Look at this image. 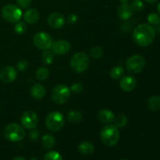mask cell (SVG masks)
Returning a JSON list of instances; mask_svg holds the SVG:
<instances>
[{"label": "cell", "instance_id": "obj_35", "mask_svg": "<svg viewBox=\"0 0 160 160\" xmlns=\"http://www.w3.org/2000/svg\"><path fill=\"white\" fill-rule=\"evenodd\" d=\"M78 20V17L75 14H70L67 18V22L69 24H74Z\"/></svg>", "mask_w": 160, "mask_h": 160}, {"label": "cell", "instance_id": "obj_33", "mask_svg": "<svg viewBox=\"0 0 160 160\" xmlns=\"http://www.w3.org/2000/svg\"><path fill=\"white\" fill-rule=\"evenodd\" d=\"M17 67L20 71H26L29 67V62L25 59H22L17 62Z\"/></svg>", "mask_w": 160, "mask_h": 160}, {"label": "cell", "instance_id": "obj_14", "mask_svg": "<svg viewBox=\"0 0 160 160\" xmlns=\"http://www.w3.org/2000/svg\"><path fill=\"white\" fill-rule=\"evenodd\" d=\"M120 88L123 91L126 92H130L134 90L136 87L135 78L132 76L122 77L120 82Z\"/></svg>", "mask_w": 160, "mask_h": 160}, {"label": "cell", "instance_id": "obj_24", "mask_svg": "<svg viewBox=\"0 0 160 160\" xmlns=\"http://www.w3.org/2000/svg\"><path fill=\"white\" fill-rule=\"evenodd\" d=\"M41 59H42V62L45 65H50L54 59V53L52 52V51H49L48 49L45 50L42 54Z\"/></svg>", "mask_w": 160, "mask_h": 160}, {"label": "cell", "instance_id": "obj_20", "mask_svg": "<svg viewBox=\"0 0 160 160\" xmlns=\"http://www.w3.org/2000/svg\"><path fill=\"white\" fill-rule=\"evenodd\" d=\"M55 142H56L55 138L51 134H45L42 138V146L46 149L52 148L55 145Z\"/></svg>", "mask_w": 160, "mask_h": 160}, {"label": "cell", "instance_id": "obj_28", "mask_svg": "<svg viewBox=\"0 0 160 160\" xmlns=\"http://www.w3.org/2000/svg\"><path fill=\"white\" fill-rule=\"evenodd\" d=\"M104 54V50L102 47L100 46H95L92 48L90 51V55L92 58L94 59H98L101 58Z\"/></svg>", "mask_w": 160, "mask_h": 160}, {"label": "cell", "instance_id": "obj_7", "mask_svg": "<svg viewBox=\"0 0 160 160\" xmlns=\"http://www.w3.org/2000/svg\"><path fill=\"white\" fill-rule=\"evenodd\" d=\"M52 101L58 105L67 102L70 97V89L65 84H58L52 91Z\"/></svg>", "mask_w": 160, "mask_h": 160}, {"label": "cell", "instance_id": "obj_12", "mask_svg": "<svg viewBox=\"0 0 160 160\" xmlns=\"http://www.w3.org/2000/svg\"><path fill=\"white\" fill-rule=\"evenodd\" d=\"M47 23L53 29H60L65 24L66 20L60 12H52L47 18Z\"/></svg>", "mask_w": 160, "mask_h": 160}, {"label": "cell", "instance_id": "obj_4", "mask_svg": "<svg viewBox=\"0 0 160 160\" xmlns=\"http://www.w3.org/2000/svg\"><path fill=\"white\" fill-rule=\"evenodd\" d=\"M88 66L89 58L85 52H80L75 53L70 59V67L76 73H83L87 70Z\"/></svg>", "mask_w": 160, "mask_h": 160}, {"label": "cell", "instance_id": "obj_27", "mask_svg": "<svg viewBox=\"0 0 160 160\" xmlns=\"http://www.w3.org/2000/svg\"><path fill=\"white\" fill-rule=\"evenodd\" d=\"M130 7L131 8L133 12H142L145 8L143 2L142 0H133L130 4Z\"/></svg>", "mask_w": 160, "mask_h": 160}, {"label": "cell", "instance_id": "obj_3", "mask_svg": "<svg viewBox=\"0 0 160 160\" xmlns=\"http://www.w3.org/2000/svg\"><path fill=\"white\" fill-rule=\"evenodd\" d=\"M3 134L7 140L12 142H17L23 140L26 134L23 127L18 123H12L5 128Z\"/></svg>", "mask_w": 160, "mask_h": 160}, {"label": "cell", "instance_id": "obj_43", "mask_svg": "<svg viewBox=\"0 0 160 160\" xmlns=\"http://www.w3.org/2000/svg\"><path fill=\"white\" fill-rule=\"evenodd\" d=\"M120 160H127V159H120Z\"/></svg>", "mask_w": 160, "mask_h": 160}, {"label": "cell", "instance_id": "obj_40", "mask_svg": "<svg viewBox=\"0 0 160 160\" xmlns=\"http://www.w3.org/2000/svg\"><path fill=\"white\" fill-rule=\"evenodd\" d=\"M157 11H158V12L160 14V2L157 5Z\"/></svg>", "mask_w": 160, "mask_h": 160}, {"label": "cell", "instance_id": "obj_16", "mask_svg": "<svg viewBox=\"0 0 160 160\" xmlns=\"http://www.w3.org/2000/svg\"><path fill=\"white\" fill-rule=\"evenodd\" d=\"M30 92L33 98L36 100H40L44 98L46 93V90L42 84H36L31 88Z\"/></svg>", "mask_w": 160, "mask_h": 160}, {"label": "cell", "instance_id": "obj_34", "mask_svg": "<svg viewBox=\"0 0 160 160\" xmlns=\"http://www.w3.org/2000/svg\"><path fill=\"white\" fill-rule=\"evenodd\" d=\"M18 6L22 9H27L31 6V0H17Z\"/></svg>", "mask_w": 160, "mask_h": 160}, {"label": "cell", "instance_id": "obj_19", "mask_svg": "<svg viewBox=\"0 0 160 160\" xmlns=\"http://www.w3.org/2000/svg\"><path fill=\"white\" fill-rule=\"evenodd\" d=\"M78 150L81 154L84 156H90L94 152L95 148H94L93 144L87 141H84L78 145Z\"/></svg>", "mask_w": 160, "mask_h": 160}, {"label": "cell", "instance_id": "obj_29", "mask_svg": "<svg viewBox=\"0 0 160 160\" xmlns=\"http://www.w3.org/2000/svg\"><path fill=\"white\" fill-rule=\"evenodd\" d=\"M44 160H63L62 156L56 151H50L44 156Z\"/></svg>", "mask_w": 160, "mask_h": 160}, {"label": "cell", "instance_id": "obj_1", "mask_svg": "<svg viewBox=\"0 0 160 160\" xmlns=\"http://www.w3.org/2000/svg\"><path fill=\"white\" fill-rule=\"evenodd\" d=\"M133 40L139 46L149 45L156 37V30L152 25L147 23L139 24L134 28L132 34Z\"/></svg>", "mask_w": 160, "mask_h": 160}, {"label": "cell", "instance_id": "obj_8", "mask_svg": "<svg viewBox=\"0 0 160 160\" xmlns=\"http://www.w3.org/2000/svg\"><path fill=\"white\" fill-rule=\"evenodd\" d=\"M145 67V59L141 55H134L126 61V68L132 73H139Z\"/></svg>", "mask_w": 160, "mask_h": 160}, {"label": "cell", "instance_id": "obj_21", "mask_svg": "<svg viewBox=\"0 0 160 160\" xmlns=\"http://www.w3.org/2000/svg\"><path fill=\"white\" fill-rule=\"evenodd\" d=\"M148 107L152 112H157L160 109V96L153 95L148 99Z\"/></svg>", "mask_w": 160, "mask_h": 160}, {"label": "cell", "instance_id": "obj_42", "mask_svg": "<svg viewBox=\"0 0 160 160\" xmlns=\"http://www.w3.org/2000/svg\"><path fill=\"white\" fill-rule=\"evenodd\" d=\"M30 160H38V159H36V158H31V159H30Z\"/></svg>", "mask_w": 160, "mask_h": 160}, {"label": "cell", "instance_id": "obj_2", "mask_svg": "<svg viewBox=\"0 0 160 160\" xmlns=\"http://www.w3.org/2000/svg\"><path fill=\"white\" fill-rule=\"evenodd\" d=\"M100 138L105 145L112 147L117 144L120 139V132L114 124H107L100 131Z\"/></svg>", "mask_w": 160, "mask_h": 160}, {"label": "cell", "instance_id": "obj_32", "mask_svg": "<svg viewBox=\"0 0 160 160\" xmlns=\"http://www.w3.org/2000/svg\"><path fill=\"white\" fill-rule=\"evenodd\" d=\"M83 89H84L83 84L80 82H77L72 84L70 87V92H73L74 94H80L81 92H82Z\"/></svg>", "mask_w": 160, "mask_h": 160}, {"label": "cell", "instance_id": "obj_30", "mask_svg": "<svg viewBox=\"0 0 160 160\" xmlns=\"http://www.w3.org/2000/svg\"><path fill=\"white\" fill-rule=\"evenodd\" d=\"M27 24L25 22H17L16 23L15 27H14V31H15V33L17 34H23L26 32L27 31Z\"/></svg>", "mask_w": 160, "mask_h": 160}, {"label": "cell", "instance_id": "obj_37", "mask_svg": "<svg viewBox=\"0 0 160 160\" xmlns=\"http://www.w3.org/2000/svg\"><path fill=\"white\" fill-rule=\"evenodd\" d=\"M129 1H130V0H120V3H121V5L128 4Z\"/></svg>", "mask_w": 160, "mask_h": 160}, {"label": "cell", "instance_id": "obj_11", "mask_svg": "<svg viewBox=\"0 0 160 160\" xmlns=\"http://www.w3.org/2000/svg\"><path fill=\"white\" fill-rule=\"evenodd\" d=\"M17 77V70L13 67L6 66L0 70V80L5 83L13 82Z\"/></svg>", "mask_w": 160, "mask_h": 160}, {"label": "cell", "instance_id": "obj_10", "mask_svg": "<svg viewBox=\"0 0 160 160\" xmlns=\"http://www.w3.org/2000/svg\"><path fill=\"white\" fill-rule=\"evenodd\" d=\"M20 122L25 128L32 130L37 127L38 123V117L34 111L27 110L22 114Z\"/></svg>", "mask_w": 160, "mask_h": 160}, {"label": "cell", "instance_id": "obj_13", "mask_svg": "<svg viewBox=\"0 0 160 160\" xmlns=\"http://www.w3.org/2000/svg\"><path fill=\"white\" fill-rule=\"evenodd\" d=\"M52 51L57 56H63L67 54L70 49V45L67 41L59 40L52 45Z\"/></svg>", "mask_w": 160, "mask_h": 160}, {"label": "cell", "instance_id": "obj_9", "mask_svg": "<svg viewBox=\"0 0 160 160\" xmlns=\"http://www.w3.org/2000/svg\"><path fill=\"white\" fill-rule=\"evenodd\" d=\"M33 42L34 45L40 50H48L52 45V38L51 35L46 32H38L34 34Z\"/></svg>", "mask_w": 160, "mask_h": 160}, {"label": "cell", "instance_id": "obj_36", "mask_svg": "<svg viewBox=\"0 0 160 160\" xmlns=\"http://www.w3.org/2000/svg\"><path fill=\"white\" fill-rule=\"evenodd\" d=\"M29 136L32 140H37V139L38 138L39 132L38 131H35V130H33V131H31V132L29 133Z\"/></svg>", "mask_w": 160, "mask_h": 160}, {"label": "cell", "instance_id": "obj_17", "mask_svg": "<svg viewBox=\"0 0 160 160\" xmlns=\"http://www.w3.org/2000/svg\"><path fill=\"white\" fill-rule=\"evenodd\" d=\"M98 120L102 123L108 124V123H110L113 121L114 118H115V116H114L113 112L111 110H109V109H103L98 112Z\"/></svg>", "mask_w": 160, "mask_h": 160}, {"label": "cell", "instance_id": "obj_31", "mask_svg": "<svg viewBox=\"0 0 160 160\" xmlns=\"http://www.w3.org/2000/svg\"><path fill=\"white\" fill-rule=\"evenodd\" d=\"M159 21L160 18L158 14L152 12L148 16V22L150 23V25H158Z\"/></svg>", "mask_w": 160, "mask_h": 160}, {"label": "cell", "instance_id": "obj_39", "mask_svg": "<svg viewBox=\"0 0 160 160\" xmlns=\"http://www.w3.org/2000/svg\"><path fill=\"white\" fill-rule=\"evenodd\" d=\"M13 160H26V159H25L23 157H20V156H19V157H16L15 159H13Z\"/></svg>", "mask_w": 160, "mask_h": 160}, {"label": "cell", "instance_id": "obj_15", "mask_svg": "<svg viewBox=\"0 0 160 160\" xmlns=\"http://www.w3.org/2000/svg\"><path fill=\"white\" fill-rule=\"evenodd\" d=\"M40 18V14L38 11L35 9H29L23 14V20L28 24H34L38 21Z\"/></svg>", "mask_w": 160, "mask_h": 160}, {"label": "cell", "instance_id": "obj_25", "mask_svg": "<svg viewBox=\"0 0 160 160\" xmlns=\"http://www.w3.org/2000/svg\"><path fill=\"white\" fill-rule=\"evenodd\" d=\"M124 74V69L120 66L114 67L110 71V77L113 80L120 79Z\"/></svg>", "mask_w": 160, "mask_h": 160}, {"label": "cell", "instance_id": "obj_23", "mask_svg": "<svg viewBox=\"0 0 160 160\" xmlns=\"http://www.w3.org/2000/svg\"><path fill=\"white\" fill-rule=\"evenodd\" d=\"M49 76V70L46 67H40L36 71L35 77L39 81H44Z\"/></svg>", "mask_w": 160, "mask_h": 160}, {"label": "cell", "instance_id": "obj_5", "mask_svg": "<svg viewBox=\"0 0 160 160\" xmlns=\"http://www.w3.org/2000/svg\"><path fill=\"white\" fill-rule=\"evenodd\" d=\"M65 120L63 115L57 111L49 112L45 118V125L49 131L52 132L59 131L63 127Z\"/></svg>", "mask_w": 160, "mask_h": 160}, {"label": "cell", "instance_id": "obj_22", "mask_svg": "<svg viewBox=\"0 0 160 160\" xmlns=\"http://www.w3.org/2000/svg\"><path fill=\"white\" fill-rule=\"evenodd\" d=\"M67 120L73 123H78L82 120V115L78 110H70L67 113Z\"/></svg>", "mask_w": 160, "mask_h": 160}, {"label": "cell", "instance_id": "obj_38", "mask_svg": "<svg viewBox=\"0 0 160 160\" xmlns=\"http://www.w3.org/2000/svg\"><path fill=\"white\" fill-rule=\"evenodd\" d=\"M145 1H146L148 4H154L155 2H157V0H145Z\"/></svg>", "mask_w": 160, "mask_h": 160}, {"label": "cell", "instance_id": "obj_26", "mask_svg": "<svg viewBox=\"0 0 160 160\" xmlns=\"http://www.w3.org/2000/svg\"><path fill=\"white\" fill-rule=\"evenodd\" d=\"M114 125L116 127L119 128H122L123 127H125L127 125V123H128V117H126L123 114H120V115H118L117 117L114 118Z\"/></svg>", "mask_w": 160, "mask_h": 160}, {"label": "cell", "instance_id": "obj_6", "mask_svg": "<svg viewBox=\"0 0 160 160\" xmlns=\"http://www.w3.org/2000/svg\"><path fill=\"white\" fill-rule=\"evenodd\" d=\"M2 17L6 21L12 23H17L22 17V11L16 5L8 4L2 9Z\"/></svg>", "mask_w": 160, "mask_h": 160}, {"label": "cell", "instance_id": "obj_41", "mask_svg": "<svg viewBox=\"0 0 160 160\" xmlns=\"http://www.w3.org/2000/svg\"><path fill=\"white\" fill-rule=\"evenodd\" d=\"M157 30H158V31H159V32L160 33V21H159V24H158V28H157Z\"/></svg>", "mask_w": 160, "mask_h": 160}, {"label": "cell", "instance_id": "obj_18", "mask_svg": "<svg viewBox=\"0 0 160 160\" xmlns=\"http://www.w3.org/2000/svg\"><path fill=\"white\" fill-rule=\"evenodd\" d=\"M117 15L121 20H128L132 17L133 11L128 4L121 5L117 9Z\"/></svg>", "mask_w": 160, "mask_h": 160}]
</instances>
